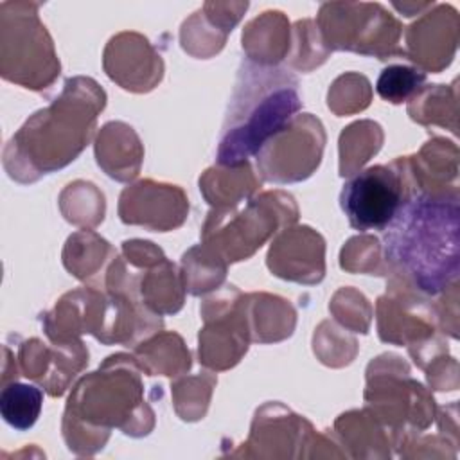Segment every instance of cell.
I'll list each match as a JSON object with an SVG mask.
<instances>
[{"label": "cell", "instance_id": "5", "mask_svg": "<svg viewBox=\"0 0 460 460\" xmlns=\"http://www.w3.org/2000/svg\"><path fill=\"white\" fill-rule=\"evenodd\" d=\"M426 75L411 66L392 65L385 68L377 79V93L390 102H402L413 90L424 83Z\"/></svg>", "mask_w": 460, "mask_h": 460}, {"label": "cell", "instance_id": "1", "mask_svg": "<svg viewBox=\"0 0 460 460\" xmlns=\"http://www.w3.org/2000/svg\"><path fill=\"white\" fill-rule=\"evenodd\" d=\"M385 257L413 284L437 295L458 277L460 208L456 194L410 192L383 235Z\"/></svg>", "mask_w": 460, "mask_h": 460}, {"label": "cell", "instance_id": "2", "mask_svg": "<svg viewBox=\"0 0 460 460\" xmlns=\"http://www.w3.org/2000/svg\"><path fill=\"white\" fill-rule=\"evenodd\" d=\"M300 106L298 81L289 70L243 59L217 140V164H244L286 128Z\"/></svg>", "mask_w": 460, "mask_h": 460}, {"label": "cell", "instance_id": "4", "mask_svg": "<svg viewBox=\"0 0 460 460\" xmlns=\"http://www.w3.org/2000/svg\"><path fill=\"white\" fill-rule=\"evenodd\" d=\"M43 394L40 388L25 383H11L0 394L2 419L14 429H29L40 417Z\"/></svg>", "mask_w": 460, "mask_h": 460}, {"label": "cell", "instance_id": "3", "mask_svg": "<svg viewBox=\"0 0 460 460\" xmlns=\"http://www.w3.org/2000/svg\"><path fill=\"white\" fill-rule=\"evenodd\" d=\"M408 196L401 172L392 165H372L343 185L340 205L356 230H385Z\"/></svg>", "mask_w": 460, "mask_h": 460}]
</instances>
